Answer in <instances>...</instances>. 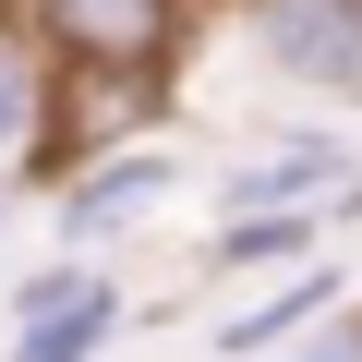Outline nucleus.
<instances>
[{
  "label": "nucleus",
  "mask_w": 362,
  "mask_h": 362,
  "mask_svg": "<svg viewBox=\"0 0 362 362\" xmlns=\"http://www.w3.org/2000/svg\"><path fill=\"white\" fill-rule=\"evenodd\" d=\"M0 13L61 61V85H121V97H157L194 37V0H0Z\"/></svg>",
  "instance_id": "obj_1"
},
{
  "label": "nucleus",
  "mask_w": 362,
  "mask_h": 362,
  "mask_svg": "<svg viewBox=\"0 0 362 362\" xmlns=\"http://www.w3.org/2000/svg\"><path fill=\"white\" fill-rule=\"evenodd\" d=\"M73 169V85L61 61L0 13V194H37V181Z\"/></svg>",
  "instance_id": "obj_2"
},
{
  "label": "nucleus",
  "mask_w": 362,
  "mask_h": 362,
  "mask_svg": "<svg viewBox=\"0 0 362 362\" xmlns=\"http://www.w3.org/2000/svg\"><path fill=\"white\" fill-rule=\"evenodd\" d=\"M230 25L278 85L362 97V0H230Z\"/></svg>",
  "instance_id": "obj_3"
},
{
  "label": "nucleus",
  "mask_w": 362,
  "mask_h": 362,
  "mask_svg": "<svg viewBox=\"0 0 362 362\" xmlns=\"http://www.w3.org/2000/svg\"><path fill=\"white\" fill-rule=\"evenodd\" d=\"M326 206H362V169L338 133H290L218 181V218H326Z\"/></svg>",
  "instance_id": "obj_4"
},
{
  "label": "nucleus",
  "mask_w": 362,
  "mask_h": 362,
  "mask_svg": "<svg viewBox=\"0 0 362 362\" xmlns=\"http://www.w3.org/2000/svg\"><path fill=\"white\" fill-rule=\"evenodd\" d=\"M181 194V157L169 145H109V157H85L73 181H61V230L73 242H109V230H133L145 206H169Z\"/></svg>",
  "instance_id": "obj_5"
},
{
  "label": "nucleus",
  "mask_w": 362,
  "mask_h": 362,
  "mask_svg": "<svg viewBox=\"0 0 362 362\" xmlns=\"http://www.w3.org/2000/svg\"><path fill=\"white\" fill-rule=\"evenodd\" d=\"M338 302H350V278H338V266L314 254V266H290V278H278L266 302H242V314H218V362H278V350H290L302 326H326Z\"/></svg>",
  "instance_id": "obj_6"
},
{
  "label": "nucleus",
  "mask_w": 362,
  "mask_h": 362,
  "mask_svg": "<svg viewBox=\"0 0 362 362\" xmlns=\"http://www.w3.org/2000/svg\"><path fill=\"white\" fill-rule=\"evenodd\" d=\"M314 242H326V218H218V230H206V278L242 290V278H278V266L314 254Z\"/></svg>",
  "instance_id": "obj_7"
},
{
  "label": "nucleus",
  "mask_w": 362,
  "mask_h": 362,
  "mask_svg": "<svg viewBox=\"0 0 362 362\" xmlns=\"http://www.w3.org/2000/svg\"><path fill=\"white\" fill-rule=\"evenodd\" d=\"M109 338H121V290L97 278L85 302H61V314H25V326H13V350H0V362H97Z\"/></svg>",
  "instance_id": "obj_8"
},
{
  "label": "nucleus",
  "mask_w": 362,
  "mask_h": 362,
  "mask_svg": "<svg viewBox=\"0 0 362 362\" xmlns=\"http://www.w3.org/2000/svg\"><path fill=\"white\" fill-rule=\"evenodd\" d=\"M278 362H362V302H338L326 326H302V338H290Z\"/></svg>",
  "instance_id": "obj_9"
},
{
  "label": "nucleus",
  "mask_w": 362,
  "mask_h": 362,
  "mask_svg": "<svg viewBox=\"0 0 362 362\" xmlns=\"http://www.w3.org/2000/svg\"><path fill=\"white\" fill-rule=\"evenodd\" d=\"M194 13H230V0H194Z\"/></svg>",
  "instance_id": "obj_10"
}]
</instances>
